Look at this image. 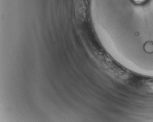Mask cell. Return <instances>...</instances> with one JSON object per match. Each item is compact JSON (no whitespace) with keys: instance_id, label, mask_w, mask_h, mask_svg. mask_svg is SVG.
Segmentation results:
<instances>
[{"instance_id":"obj_1","label":"cell","mask_w":153,"mask_h":122,"mask_svg":"<svg viewBox=\"0 0 153 122\" xmlns=\"http://www.w3.org/2000/svg\"><path fill=\"white\" fill-rule=\"evenodd\" d=\"M134 1H137V2H140V1H143V0H134Z\"/></svg>"}]
</instances>
